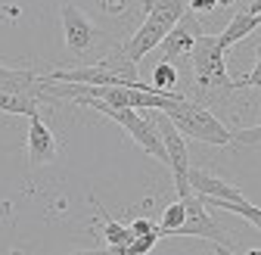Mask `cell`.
<instances>
[{"mask_svg": "<svg viewBox=\"0 0 261 255\" xmlns=\"http://www.w3.org/2000/svg\"><path fill=\"white\" fill-rule=\"evenodd\" d=\"M184 13H187V0H143V22L118 47V56L124 62H130V66H137L146 53H152L162 44V38L168 35L171 25Z\"/></svg>", "mask_w": 261, "mask_h": 255, "instance_id": "obj_1", "label": "cell"}, {"mask_svg": "<svg viewBox=\"0 0 261 255\" xmlns=\"http://www.w3.org/2000/svg\"><path fill=\"white\" fill-rule=\"evenodd\" d=\"M224 50L218 44V35H199L193 53H190V69L193 84L202 93V100H227V93H237V78H230L224 62Z\"/></svg>", "mask_w": 261, "mask_h": 255, "instance_id": "obj_2", "label": "cell"}, {"mask_svg": "<svg viewBox=\"0 0 261 255\" xmlns=\"http://www.w3.org/2000/svg\"><path fill=\"white\" fill-rule=\"evenodd\" d=\"M75 103H78V106H87V109H96L100 115L112 118L115 124H121V128H124L127 137L134 140V143H137L146 156L159 159L162 165H168V149H165V140H162V134H159V128H155V121H152L149 109H134V106H109V103L96 100V97H75Z\"/></svg>", "mask_w": 261, "mask_h": 255, "instance_id": "obj_3", "label": "cell"}, {"mask_svg": "<svg viewBox=\"0 0 261 255\" xmlns=\"http://www.w3.org/2000/svg\"><path fill=\"white\" fill-rule=\"evenodd\" d=\"M165 112L174 118V124L184 131V137H193V140L208 143V146H230L233 143V131H230V128H224V121L205 103L190 100L187 93L171 97L165 103Z\"/></svg>", "mask_w": 261, "mask_h": 255, "instance_id": "obj_4", "label": "cell"}, {"mask_svg": "<svg viewBox=\"0 0 261 255\" xmlns=\"http://www.w3.org/2000/svg\"><path fill=\"white\" fill-rule=\"evenodd\" d=\"M180 199H184L187 218H184V224L174 231V237H199V240H205V243H215V249L224 252V255L243 252L240 246H233L230 234H227V231L218 224V218H212V212H208V206L202 202L199 193H193V190H190V193L180 196Z\"/></svg>", "mask_w": 261, "mask_h": 255, "instance_id": "obj_5", "label": "cell"}, {"mask_svg": "<svg viewBox=\"0 0 261 255\" xmlns=\"http://www.w3.org/2000/svg\"><path fill=\"white\" fill-rule=\"evenodd\" d=\"M149 115H152L162 140H165V149H168V168H171V181H174V193L187 196L190 193V181H187L190 152H187V143H184V131L174 124V118L165 109H149Z\"/></svg>", "mask_w": 261, "mask_h": 255, "instance_id": "obj_6", "label": "cell"}, {"mask_svg": "<svg viewBox=\"0 0 261 255\" xmlns=\"http://www.w3.org/2000/svg\"><path fill=\"white\" fill-rule=\"evenodd\" d=\"M59 19H62L65 50H69L72 56H84V53H90L96 47V41H100V28L90 22V16L84 10H78L75 4H62Z\"/></svg>", "mask_w": 261, "mask_h": 255, "instance_id": "obj_7", "label": "cell"}, {"mask_svg": "<svg viewBox=\"0 0 261 255\" xmlns=\"http://www.w3.org/2000/svg\"><path fill=\"white\" fill-rule=\"evenodd\" d=\"M28 168H41V165H50L59 159V140L56 134L50 131V124L44 121L41 109L28 115Z\"/></svg>", "mask_w": 261, "mask_h": 255, "instance_id": "obj_8", "label": "cell"}, {"mask_svg": "<svg viewBox=\"0 0 261 255\" xmlns=\"http://www.w3.org/2000/svg\"><path fill=\"white\" fill-rule=\"evenodd\" d=\"M199 35H205L202 25H199V19H196V13H190V10H187V13L171 25L168 35L162 38V44H159L162 59L174 62V59L190 56V53H193V47H196V41H199Z\"/></svg>", "mask_w": 261, "mask_h": 255, "instance_id": "obj_9", "label": "cell"}, {"mask_svg": "<svg viewBox=\"0 0 261 255\" xmlns=\"http://www.w3.org/2000/svg\"><path fill=\"white\" fill-rule=\"evenodd\" d=\"M187 181H190V190L193 193H199L202 199H249L243 190L230 181H224V177H215L202 168H193L187 171Z\"/></svg>", "mask_w": 261, "mask_h": 255, "instance_id": "obj_10", "label": "cell"}, {"mask_svg": "<svg viewBox=\"0 0 261 255\" xmlns=\"http://www.w3.org/2000/svg\"><path fill=\"white\" fill-rule=\"evenodd\" d=\"M255 28H261V13H249V10H243V13H237L233 19H230V25H227L221 35H218V44H221V50L227 53L230 47H237L240 41H246Z\"/></svg>", "mask_w": 261, "mask_h": 255, "instance_id": "obj_11", "label": "cell"}, {"mask_svg": "<svg viewBox=\"0 0 261 255\" xmlns=\"http://www.w3.org/2000/svg\"><path fill=\"white\" fill-rule=\"evenodd\" d=\"M93 206H96V202H93ZM96 212H100V240H103V246L112 249V252H118V255H124V249L130 246V240H134L130 224H121V221L109 218L100 206H96Z\"/></svg>", "mask_w": 261, "mask_h": 255, "instance_id": "obj_12", "label": "cell"}, {"mask_svg": "<svg viewBox=\"0 0 261 255\" xmlns=\"http://www.w3.org/2000/svg\"><path fill=\"white\" fill-rule=\"evenodd\" d=\"M202 202L215 206V209H224L230 215H240V218H246L249 224H255L261 231V206H252L249 199H202Z\"/></svg>", "mask_w": 261, "mask_h": 255, "instance_id": "obj_13", "label": "cell"}, {"mask_svg": "<svg viewBox=\"0 0 261 255\" xmlns=\"http://www.w3.org/2000/svg\"><path fill=\"white\" fill-rule=\"evenodd\" d=\"M152 87L159 93H165V97H180V93H177V69L171 66L168 59L155 62V69H152Z\"/></svg>", "mask_w": 261, "mask_h": 255, "instance_id": "obj_14", "label": "cell"}, {"mask_svg": "<svg viewBox=\"0 0 261 255\" xmlns=\"http://www.w3.org/2000/svg\"><path fill=\"white\" fill-rule=\"evenodd\" d=\"M184 218H187V209H184V199L177 196L171 206H165V212H162V218H159L162 240H165V237H174V231L184 224Z\"/></svg>", "mask_w": 261, "mask_h": 255, "instance_id": "obj_15", "label": "cell"}, {"mask_svg": "<svg viewBox=\"0 0 261 255\" xmlns=\"http://www.w3.org/2000/svg\"><path fill=\"white\" fill-rule=\"evenodd\" d=\"M233 143L261 152V124H255V128H237V131H233Z\"/></svg>", "mask_w": 261, "mask_h": 255, "instance_id": "obj_16", "label": "cell"}, {"mask_svg": "<svg viewBox=\"0 0 261 255\" xmlns=\"http://www.w3.org/2000/svg\"><path fill=\"white\" fill-rule=\"evenodd\" d=\"M240 90H261V44H255V66L249 69L246 78L237 81Z\"/></svg>", "mask_w": 261, "mask_h": 255, "instance_id": "obj_17", "label": "cell"}, {"mask_svg": "<svg viewBox=\"0 0 261 255\" xmlns=\"http://www.w3.org/2000/svg\"><path fill=\"white\" fill-rule=\"evenodd\" d=\"M96 7H100L106 16H121L127 10V0H96Z\"/></svg>", "mask_w": 261, "mask_h": 255, "instance_id": "obj_18", "label": "cell"}, {"mask_svg": "<svg viewBox=\"0 0 261 255\" xmlns=\"http://www.w3.org/2000/svg\"><path fill=\"white\" fill-rule=\"evenodd\" d=\"M187 10L190 13H212V10H218V0H187Z\"/></svg>", "mask_w": 261, "mask_h": 255, "instance_id": "obj_19", "label": "cell"}, {"mask_svg": "<svg viewBox=\"0 0 261 255\" xmlns=\"http://www.w3.org/2000/svg\"><path fill=\"white\" fill-rule=\"evenodd\" d=\"M237 0H218V10H227V7H233Z\"/></svg>", "mask_w": 261, "mask_h": 255, "instance_id": "obj_20", "label": "cell"}]
</instances>
